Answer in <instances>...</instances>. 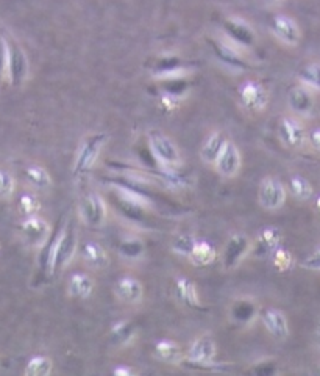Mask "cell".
Returning <instances> with one entry per match:
<instances>
[{"label": "cell", "mask_w": 320, "mask_h": 376, "mask_svg": "<svg viewBox=\"0 0 320 376\" xmlns=\"http://www.w3.org/2000/svg\"><path fill=\"white\" fill-rule=\"evenodd\" d=\"M78 251V235L71 223L64 224L55 234V243L52 248L50 275L56 276L72 262L75 253Z\"/></svg>", "instance_id": "6da1fadb"}, {"label": "cell", "mask_w": 320, "mask_h": 376, "mask_svg": "<svg viewBox=\"0 0 320 376\" xmlns=\"http://www.w3.org/2000/svg\"><path fill=\"white\" fill-rule=\"evenodd\" d=\"M149 149L152 152L153 159L158 161L161 168L167 170H177L182 165V154L177 148L175 141L171 137L162 134V132H149L147 135Z\"/></svg>", "instance_id": "7a4b0ae2"}, {"label": "cell", "mask_w": 320, "mask_h": 376, "mask_svg": "<svg viewBox=\"0 0 320 376\" xmlns=\"http://www.w3.org/2000/svg\"><path fill=\"white\" fill-rule=\"evenodd\" d=\"M108 140V135L103 134V132H97V134L88 135L81 143V146L78 148L77 157H75L74 161V168L72 172L75 177H81L92 170V166L96 165V161L100 155L102 149L105 146V143Z\"/></svg>", "instance_id": "3957f363"}, {"label": "cell", "mask_w": 320, "mask_h": 376, "mask_svg": "<svg viewBox=\"0 0 320 376\" xmlns=\"http://www.w3.org/2000/svg\"><path fill=\"white\" fill-rule=\"evenodd\" d=\"M222 30L225 38L241 50L252 49L256 44V33L247 21L237 16H226L222 21Z\"/></svg>", "instance_id": "277c9868"}, {"label": "cell", "mask_w": 320, "mask_h": 376, "mask_svg": "<svg viewBox=\"0 0 320 376\" xmlns=\"http://www.w3.org/2000/svg\"><path fill=\"white\" fill-rule=\"evenodd\" d=\"M28 71H30V66H28V59L24 49L13 39H7V68H5V72L8 75L10 83L16 88L22 86L28 77Z\"/></svg>", "instance_id": "5b68a950"}, {"label": "cell", "mask_w": 320, "mask_h": 376, "mask_svg": "<svg viewBox=\"0 0 320 376\" xmlns=\"http://www.w3.org/2000/svg\"><path fill=\"white\" fill-rule=\"evenodd\" d=\"M288 198V188L280 179L277 177H264L259 184L258 190V202L264 210L275 212L280 210Z\"/></svg>", "instance_id": "8992f818"}, {"label": "cell", "mask_w": 320, "mask_h": 376, "mask_svg": "<svg viewBox=\"0 0 320 376\" xmlns=\"http://www.w3.org/2000/svg\"><path fill=\"white\" fill-rule=\"evenodd\" d=\"M80 218L89 228H102L107 221V202L98 193H88L80 202Z\"/></svg>", "instance_id": "52a82bcc"}, {"label": "cell", "mask_w": 320, "mask_h": 376, "mask_svg": "<svg viewBox=\"0 0 320 376\" xmlns=\"http://www.w3.org/2000/svg\"><path fill=\"white\" fill-rule=\"evenodd\" d=\"M252 251V241L247 235L235 234L225 243L222 251V265L225 270H235L244 262V259L250 256Z\"/></svg>", "instance_id": "ba28073f"}, {"label": "cell", "mask_w": 320, "mask_h": 376, "mask_svg": "<svg viewBox=\"0 0 320 376\" xmlns=\"http://www.w3.org/2000/svg\"><path fill=\"white\" fill-rule=\"evenodd\" d=\"M270 30L278 41L289 48H295L301 41V30L294 17L288 14H273L270 19Z\"/></svg>", "instance_id": "9c48e42d"}, {"label": "cell", "mask_w": 320, "mask_h": 376, "mask_svg": "<svg viewBox=\"0 0 320 376\" xmlns=\"http://www.w3.org/2000/svg\"><path fill=\"white\" fill-rule=\"evenodd\" d=\"M278 137L288 149H301L306 143V130L300 118L288 115L280 119L278 124Z\"/></svg>", "instance_id": "30bf717a"}, {"label": "cell", "mask_w": 320, "mask_h": 376, "mask_svg": "<svg viewBox=\"0 0 320 376\" xmlns=\"http://www.w3.org/2000/svg\"><path fill=\"white\" fill-rule=\"evenodd\" d=\"M288 107L297 118L311 117L316 107V96L314 91L306 88L305 85H295L288 91Z\"/></svg>", "instance_id": "8fae6325"}, {"label": "cell", "mask_w": 320, "mask_h": 376, "mask_svg": "<svg viewBox=\"0 0 320 376\" xmlns=\"http://www.w3.org/2000/svg\"><path fill=\"white\" fill-rule=\"evenodd\" d=\"M237 96H239L244 108L248 110V112H263L267 102H269L267 90L256 80L244 82L237 90Z\"/></svg>", "instance_id": "7c38bea8"}, {"label": "cell", "mask_w": 320, "mask_h": 376, "mask_svg": "<svg viewBox=\"0 0 320 376\" xmlns=\"http://www.w3.org/2000/svg\"><path fill=\"white\" fill-rule=\"evenodd\" d=\"M242 165L239 148L235 143L226 140L222 152L219 154L217 160L214 161V168H216L217 175L224 179H233L239 175Z\"/></svg>", "instance_id": "4fadbf2b"}, {"label": "cell", "mask_w": 320, "mask_h": 376, "mask_svg": "<svg viewBox=\"0 0 320 376\" xmlns=\"http://www.w3.org/2000/svg\"><path fill=\"white\" fill-rule=\"evenodd\" d=\"M216 355L217 348L214 340L209 337V335H202V337H197L194 342L191 344L188 356L184 357L183 362L189 364L192 367L205 366V364H209L216 359Z\"/></svg>", "instance_id": "5bb4252c"}, {"label": "cell", "mask_w": 320, "mask_h": 376, "mask_svg": "<svg viewBox=\"0 0 320 376\" xmlns=\"http://www.w3.org/2000/svg\"><path fill=\"white\" fill-rule=\"evenodd\" d=\"M209 44H211L217 60L224 63L225 66L237 69V71H247V69H250L248 61L244 59L241 49L236 48L235 44H231L230 41H220V39H211Z\"/></svg>", "instance_id": "9a60e30c"}, {"label": "cell", "mask_w": 320, "mask_h": 376, "mask_svg": "<svg viewBox=\"0 0 320 376\" xmlns=\"http://www.w3.org/2000/svg\"><path fill=\"white\" fill-rule=\"evenodd\" d=\"M21 234L24 240L34 248H41L52 234L50 224L38 215L25 217L21 223Z\"/></svg>", "instance_id": "2e32d148"}, {"label": "cell", "mask_w": 320, "mask_h": 376, "mask_svg": "<svg viewBox=\"0 0 320 376\" xmlns=\"http://www.w3.org/2000/svg\"><path fill=\"white\" fill-rule=\"evenodd\" d=\"M259 317L266 328V331L269 333L273 339L284 342V340L289 337V321L283 310L269 308V309H264L263 312H259Z\"/></svg>", "instance_id": "e0dca14e"}, {"label": "cell", "mask_w": 320, "mask_h": 376, "mask_svg": "<svg viewBox=\"0 0 320 376\" xmlns=\"http://www.w3.org/2000/svg\"><path fill=\"white\" fill-rule=\"evenodd\" d=\"M281 230L275 228V226H267L258 234V239L255 243H252V251L256 257H270V254L281 246Z\"/></svg>", "instance_id": "ac0fdd59"}, {"label": "cell", "mask_w": 320, "mask_h": 376, "mask_svg": "<svg viewBox=\"0 0 320 376\" xmlns=\"http://www.w3.org/2000/svg\"><path fill=\"white\" fill-rule=\"evenodd\" d=\"M152 74L161 80L184 77V74H188V66L177 55H162L152 65Z\"/></svg>", "instance_id": "d6986e66"}, {"label": "cell", "mask_w": 320, "mask_h": 376, "mask_svg": "<svg viewBox=\"0 0 320 376\" xmlns=\"http://www.w3.org/2000/svg\"><path fill=\"white\" fill-rule=\"evenodd\" d=\"M259 317V308L256 301L250 298H237L230 308V318L237 326H248Z\"/></svg>", "instance_id": "ffe728a7"}, {"label": "cell", "mask_w": 320, "mask_h": 376, "mask_svg": "<svg viewBox=\"0 0 320 376\" xmlns=\"http://www.w3.org/2000/svg\"><path fill=\"white\" fill-rule=\"evenodd\" d=\"M114 292L120 301L127 304H139L144 298V287L141 281L133 276H122L114 286Z\"/></svg>", "instance_id": "44dd1931"}, {"label": "cell", "mask_w": 320, "mask_h": 376, "mask_svg": "<svg viewBox=\"0 0 320 376\" xmlns=\"http://www.w3.org/2000/svg\"><path fill=\"white\" fill-rule=\"evenodd\" d=\"M114 192H116V196L119 198V201L124 202L130 210L141 212V210L150 209V206H152L149 196L138 192L136 188L125 187V185H114Z\"/></svg>", "instance_id": "7402d4cb"}, {"label": "cell", "mask_w": 320, "mask_h": 376, "mask_svg": "<svg viewBox=\"0 0 320 376\" xmlns=\"http://www.w3.org/2000/svg\"><path fill=\"white\" fill-rule=\"evenodd\" d=\"M81 259L88 267L94 270H103L109 265V256L105 248L97 241H86L81 246Z\"/></svg>", "instance_id": "603a6c76"}, {"label": "cell", "mask_w": 320, "mask_h": 376, "mask_svg": "<svg viewBox=\"0 0 320 376\" xmlns=\"http://www.w3.org/2000/svg\"><path fill=\"white\" fill-rule=\"evenodd\" d=\"M153 355L158 361L169 364V366H180L183 362L184 355L180 345L171 339H162L155 344Z\"/></svg>", "instance_id": "cb8c5ba5"}, {"label": "cell", "mask_w": 320, "mask_h": 376, "mask_svg": "<svg viewBox=\"0 0 320 376\" xmlns=\"http://www.w3.org/2000/svg\"><path fill=\"white\" fill-rule=\"evenodd\" d=\"M96 282L89 275L74 273L67 281V295L75 299H88L94 293Z\"/></svg>", "instance_id": "d4e9b609"}, {"label": "cell", "mask_w": 320, "mask_h": 376, "mask_svg": "<svg viewBox=\"0 0 320 376\" xmlns=\"http://www.w3.org/2000/svg\"><path fill=\"white\" fill-rule=\"evenodd\" d=\"M217 257V250L211 241L197 239L188 260L194 267H208Z\"/></svg>", "instance_id": "484cf974"}, {"label": "cell", "mask_w": 320, "mask_h": 376, "mask_svg": "<svg viewBox=\"0 0 320 376\" xmlns=\"http://www.w3.org/2000/svg\"><path fill=\"white\" fill-rule=\"evenodd\" d=\"M225 143L226 138L222 132H213V134H209L200 148L202 160L208 165H214V161L217 160L219 154L222 152Z\"/></svg>", "instance_id": "4316f807"}, {"label": "cell", "mask_w": 320, "mask_h": 376, "mask_svg": "<svg viewBox=\"0 0 320 376\" xmlns=\"http://www.w3.org/2000/svg\"><path fill=\"white\" fill-rule=\"evenodd\" d=\"M175 292L178 299L182 301L184 306L191 309H197L200 306V297L197 286L191 279L184 276H180L175 279Z\"/></svg>", "instance_id": "83f0119b"}, {"label": "cell", "mask_w": 320, "mask_h": 376, "mask_svg": "<svg viewBox=\"0 0 320 376\" xmlns=\"http://www.w3.org/2000/svg\"><path fill=\"white\" fill-rule=\"evenodd\" d=\"M24 177L30 187L36 190H49L52 187L50 172L38 164H28L24 168Z\"/></svg>", "instance_id": "f1b7e54d"}, {"label": "cell", "mask_w": 320, "mask_h": 376, "mask_svg": "<svg viewBox=\"0 0 320 376\" xmlns=\"http://www.w3.org/2000/svg\"><path fill=\"white\" fill-rule=\"evenodd\" d=\"M286 188L297 201H301V202L310 201L314 196L312 184L308 181L305 176H300V175L290 176Z\"/></svg>", "instance_id": "f546056e"}, {"label": "cell", "mask_w": 320, "mask_h": 376, "mask_svg": "<svg viewBox=\"0 0 320 376\" xmlns=\"http://www.w3.org/2000/svg\"><path fill=\"white\" fill-rule=\"evenodd\" d=\"M297 77H299V82L301 85H305L306 88L312 90L314 92L320 91V63L319 61L306 63V65L299 69Z\"/></svg>", "instance_id": "4dcf8cb0"}, {"label": "cell", "mask_w": 320, "mask_h": 376, "mask_svg": "<svg viewBox=\"0 0 320 376\" xmlns=\"http://www.w3.org/2000/svg\"><path fill=\"white\" fill-rule=\"evenodd\" d=\"M119 254L127 260H139L144 257L145 245L136 237H127L119 243Z\"/></svg>", "instance_id": "1f68e13d"}, {"label": "cell", "mask_w": 320, "mask_h": 376, "mask_svg": "<svg viewBox=\"0 0 320 376\" xmlns=\"http://www.w3.org/2000/svg\"><path fill=\"white\" fill-rule=\"evenodd\" d=\"M54 370V362L49 356L38 355L27 362L24 373L25 376H49Z\"/></svg>", "instance_id": "d6a6232c"}, {"label": "cell", "mask_w": 320, "mask_h": 376, "mask_svg": "<svg viewBox=\"0 0 320 376\" xmlns=\"http://www.w3.org/2000/svg\"><path fill=\"white\" fill-rule=\"evenodd\" d=\"M135 334L136 329L130 321H119L111 328L113 342L119 345H127L128 342H131V340L135 339Z\"/></svg>", "instance_id": "836d02e7"}, {"label": "cell", "mask_w": 320, "mask_h": 376, "mask_svg": "<svg viewBox=\"0 0 320 376\" xmlns=\"http://www.w3.org/2000/svg\"><path fill=\"white\" fill-rule=\"evenodd\" d=\"M270 259H272V265L275 267V270L281 271V273H284V271H289L295 264L292 254H290L288 250H284L283 246L277 248V250L270 254Z\"/></svg>", "instance_id": "e575fe53"}, {"label": "cell", "mask_w": 320, "mask_h": 376, "mask_svg": "<svg viewBox=\"0 0 320 376\" xmlns=\"http://www.w3.org/2000/svg\"><path fill=\"white\" fill-rule=\"evenodd\" d=\"M195 241H197V237L191 235V234H182V235L175 237V240L172 241L171 248H172L173 253L178 254V256L188 259L189 254L192 253V248H194V245H195Z\"/></svg>", "instance_id": "d590c367"}, {"label": "cell", "mask_w": 320, "mask_h": 376, "mask_svg": "<svg viewBox=\"0 0 320 376\" xmlns=\"http://www.w3.org/2000/svg\"><path fill=\"white\" fill-rule=\"evenodd\" d=\"M16 179L7 170H0V199H10L14 195Z\"/></svg>", "instance_id": "8d00e7d4"}, {"label": "cell", "mask_w": 320, "mask_h": 376, "mask_svg": "<svg viewBox=\"0 0 320 376\" xmlns=\"http://www.w3.org/2000/svg\"><path fill=\"white\" fill-rule=\"evenodd\" d=\"M19 210H21V213H24L25 217L38 215L39 201H38L36 196H34L33 193L21 195V198H19Z\"/></svg>", "instance_id": "74e56055"}, {"label": "cell", "mask_w": 320, "mask_h": 376, "mask_svg": "<svg viewBox=\"0 0 320 376\" xmlns=\"http://www.w3.org/2000/svg\"><path fill=\"white\" fill-rule=\"evenodd\" d=\"M253 375H259V376H270V375H275L278 372L277 368V362L272 361V359H267V361H261V362H256L255 366L252 367V370H250Z\"/></svg>", "instance_id": "f35d334b"}, {"label": "cell", "mask_w": 320, "mask_h": 376, "mask_svg": "<svg viewBox=\"0 0 320 376\" xmlns=\"http://www.w3.org/2000/svg\"><path fill=\"white\" fill-rule=\"evenodd\" d=\"M300 265L306 270L319 271V273H320V248H317L316 251H314L312 254H310V256H308Z\"/></svg>", "instance_id": "ab89813d"}, {"label": "cell", "mask_w": 320, "mask_h": 376, "mask_svg": "<svg viewBox=\"0 0 320 376\" xmlns=\"http://www.w3.org/2000/svg\"><path fill=\"white\" fill-rule=\"evenodd\" d=\"M306 141L310 143V146L320 154V126L312 127L310 132H306Z\"/></svg>", "instance_id": "60d3db41"}, {"label": "cell", "mask_w": 320, "mask_h": 376, "mask_svg": "<svg viewBox=\"0 0 320 376\" xmlns=\"http://www.w3.org/2000/svg\"><path fill=\"white\" fill-rule=\"evenodd\" d=\"M7 68V39L0 37V77Z\"/></svg>", "instance_id": "b9f144b4"}, {"label": "cell", "mask_w": 320, "mask_h": 376, "mask_svg": "<svg viewBox=\"0 0 320 376\" xmlns=\"http://www.w3.org/2000/svg\"><path fill=\"white\" fill-rule=\"evenodd\" d=\"M113 373L116 376H131V375H135L136 372L135 370H133L131 367H127V366H119V367H116L113 370Z\"/></svg>", "instance_id": "7bdbcfd3"}, {"label": "cell", "mask_w": 320, "mask_h": 376, "mask_svg": "<svg viewBox=\"0 0 320 376\" xmlns=\"http://www.w3.org/2000/svg\"><path fill=\"white\" fill-rule=\"evenodd\" d=\"M316 209L320 212V195L316 198Z\"/></svg>", "instance_id": "ee69618b"}, {"label": "cell", "mask_w": 320, "mask_h": 376, "mask_svg": "<svg viewBox=\"0 0 320 376\" xmlns=\"http://www.w3.org/2000/svg\"><path fill=\"white\" fill-rule=\"evenodd\" d=\"M269 2H272V3H280V2H283V0H269Z\"/></svg>", "instance_id": "f6af8a7d"}, {"label": "cell", "mask_w": 320, "mask_h": 376, "mask_svg": "<svg viewBox=\"0 0 320 376\" xmlns=\"http://www.w3.org/2000/svg\"><path fill=\"white\" fill-rule=\"evenodd\" d=\"M316 372H317V373H320V366H319V368L316 370Z\"/></svg>", "instance_id": "bcb514c9"}]
</instances>
